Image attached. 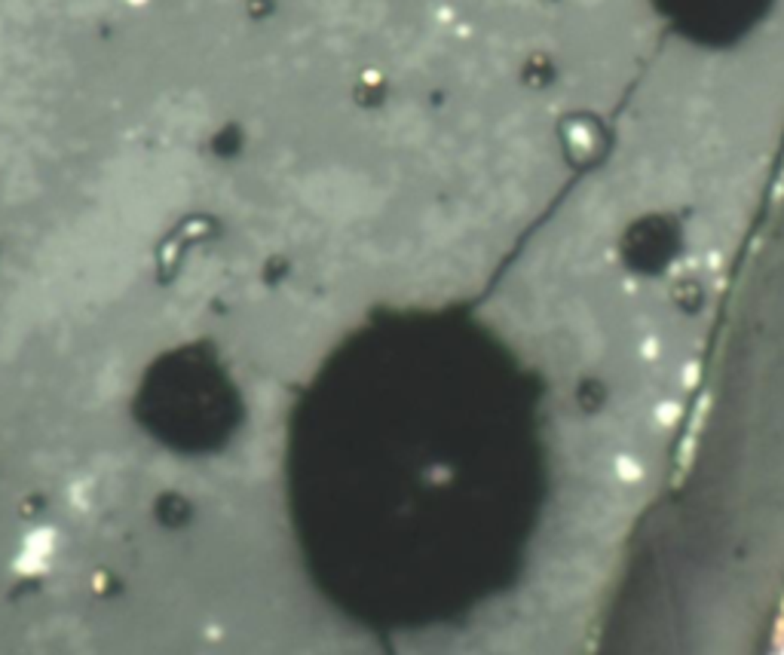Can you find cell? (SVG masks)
I'll use <instances>...</instances> for the list:
<instances>
[{"label": "cell", "instance_id": "2", "mask_svg": "<svg viewBox=\"0 0 784 655\" xmlns=\"http://www.w3.org/2000/svg\"><path fill=\"white\" fill-rule=\"evenodd\" d=\"M129 3H132V6H141V3H147V0H129Z\"/></svg>", "mask_w": 784, "mask_h": 655}, {"label": "cell", "instance_id": "1", "mask_svg": "<svg viewBox=\"0 0 784 655\" xmlns=\"http://www.w3.org/2000/svg\"><path fill=\"white\" fill-rule=\"evenodd\" d=\"M59 548H61V536H59L56 527H46L43 524V527L28 530V533L22 536L19 548H15L13 570L19 576H28V579L43 576L52 564H56Z\"/></svg>", "mask_w": 784, "mask_h": 655}]
</instances>
